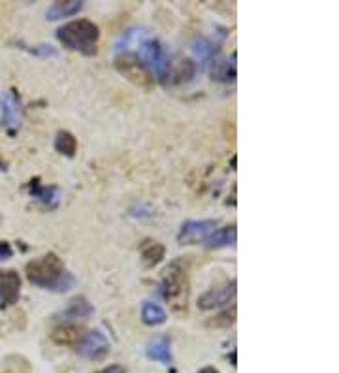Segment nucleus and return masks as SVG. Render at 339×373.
Masks as SVG:
<instances>
[{
	"label": "nucleus",
	"instance_id": "11",
	"mask_svg": "<svg viewBox=\"0 0 339 373\" xmlns=\"http://www.w3.org/2000/svg\"><path fill=\"white\" fill-rule=\"evenodd\" d=\"M29 193H31L32 198H36L40 204H44L49 209H55L61 202V189L55 185H40L38 180L29 183Z\"/></svg>",
	"mask_w": 339,
	"mask_h": 373
},
{
	"label": "nucleus",
	"instance_id": "3",
	"mask_svg": "<svg viewBox=\"0 0 339 373\" xmlns=\"http://www.w3.org/2000/svg\"><path fill=\"white\" fill-rule=\"evenodd\" d=\"M162 294H164V300L173 311H178V313L187 311V303H189V273H187V268L180 258L173 260L162 273Z\"/></svg>",
	"mask_w": 339,
	"mask_h": 373
},
{
	"label": "nucleus",
	"instance_id": "5",
	"mask_svg": "<svg viewBox=\"0 0 339 373\" xmlns=\"http://www.w3.org/2000/svg\"><path fill=\"white\" fill-rule=\"evenodd\" d=\"M157 76H159L160 84L166 85V87L189 84L192 77L196 76V65L191 58L166 57L157 70Z\"/></svg>",
	"mask_w": 339,
	"mask_h": 373
},
{
	"label": "nucleus",
	"instance_id": "18",
	"mask_svg": "<svg viewBox=\"0 0 339 373\" xmlns=\"http://www.w3.org/2000/svg\"><path fill=\"white\" fill-rule=\"evenodd\" d=\"M236 244V226H223L213 232L210 238L205 239V245L210 249H219V247H228Z\"/></svg>",
	"mask_w": 339,
	"mask_h": 373
},
{
	"label": "nucleus",
	"instance_id": "20",
	"mask_svg": "<svg viewBox=\"0 0 339 373\" xmlns=\"http://www.w3.org/2000/svg\"><path fill=\"white\" fill-rule=\"evenodd\" d=\"M55 149H57L61 154H64V157L72 159L77 151L76 136L68 132V130H58L57 138H55Z\"/></svg>",
	"mask_w": 339,
	"mask_h": 373
},
{
	"label": "nucleus",
	"instance_id": "16",
	"mask_svg": "<svg viewBox=\"0 0 339 373\" xmlns=\"http://www.w3.org/2000/svg\"><path fill=\"white\" fill-rule=\"evenodd\" d=\"M84 8V2H79V0H61V2H55L53 6H49L47 10V19L49 21H57L63 19V17H70V15H76L79 10Z\"/></svg>",
	"mask_w": 339,
	"mask_h": 373
},
{
	"label": "nucleus",
	"instance_id": "26",
	"mask_svg": "<svg viewBox=\"0 0 339 373\" xmlns=\"http://www.w3.org/2000/svg\"><path fill=\"white\" fill-rule=\"evenodd\" d=\"M198 373H219L215 367H204V370H200Z\"/></svg>",
	"mask_w": 339,
	"mask_h": 373
},
{
	"label": "nucleus",
	"instance_id": "15",
	"mask_svg": "<svg viewBox=\"0 0 339 373\" xmlns=\"http://www.w3.org/2000/svg\"><path fill=\"white\" fill-rule=\"evenodd\" d=\"M236 53L232 55V63L224 61V58H213L212 68H210V74H212L213 81H223V84H230L236 79Z\"/></svg>",
	"mask_w": 339,
	"mask_h": 373
},
{
	"label": "nucleus",
	"instance_id": "4",
	"mask_svg": "<svg viewBox=\"0 0 339 373\" xmlns=\"http://www.w3.org/2000/svg\"><path fill=\"white\" fill-rule=\"evenodd\" d=\"M117 72L125 76L130 84L138 85L141 89H151L155 85V77L138 53L125 51L116 58Z\"/></svg>",
	"mask_w": 339,
	"mask_h": 373
},
{
	"label": "nucleus",
	"instance_id": "7",
	"mask_svg": "<svg viewBox=\"0 0 339 373\" xmlns=\"http://www.w3.org/2000/svg\"><path fill=\"white\" fill-rule=\"evenodd\" d=\"M237 292V283L236 279H232L228 283L221 285L217 289L207 290L205 294L198 298V308L202 311H210V309L223 308V305H228V303L236 298Z\"/></svg>",
	"mask_w": 339,
	"mask_h": 373
},
{
	"label": "nucleus",
	"instance_id": "8",
	"mask_svg": "<svg viewBox=\"0 0 339 373\" xmlns=\"http://www.w3.org/2000/svg\"><path fill=\"white\" fill-rule=\"evenodd\" d=\"M77 353L84 358L89 360H102L104 356L109 353V341L100 330H93L89 334L84 335V340L76 345Z\"/></svg>",
	"mask_w": 339,
	"mask_h": 373
},
{
	"label": "nucleus",
	"instance_id": "22",
	"mask_svg": "<svg viewBox=\"0 0 339 373\" xmlns=\"http://www.w3.org/2000/svg\"><path fill=\"white\" fill-rule=\"evenodd\" d=\"M236 315H237V309L236 305H232V308L224 309L223 313H219L212 319V321H207V326H212V328H230L232 324L236 322Z\"/></svg>",
	"mask_w": 339,
	"mask_h": 373
},
{
	"label": "nucleus",
	"instance_id": "25",
	"mask_svg": "<svg viewBox=\"0 0 339 373\" xmlns=\"http://www.w3.org/2000/svg\"><path fill=\"white\" fill-rule=\"evenodd\" d=\"M95 373H127V367L121 366V364H111V366L104 367V370H98Z\"/></svg>",
	"mask_w": 339,
	"mask_h": 373
},
{
	"label": "nucleus",
	"instance_id": "1",
	"mask_svg": "<svg viewBox=\"0 0 339 373\" xmlns=\"http://www.w3.org/2000/svg\"><path fill=\"white\" fill-rule=\"evenodd\" d=\"M25 273L29 283L53 292H66L76 285V277L66 270L64 262L55 253H47L44 257L31 260L25 266Z\"/></svg>",
	"mask_w": 339,
	"mask_h": 373
},
{
	"label": "nucleus",
	"instance_id": "23",
	"mask_svg": "<svg viewBox=\"0 0 339 373\" xmlns=\"http://www.w3.org/2000/svg\"><path fill=\"white\" fill-rule=\"evenodd\" d=\"M194 53L198 55L200 61H210L212 63L217 53V45L213 44L212 40L207 38H198L194 42Z\"/></svg>",
	"mask_w": 339,
	"mask_h": 373
},
{
	"label": "nucleus",
	"instance_id": "19",
	"mask_svg": "<svg viewBox=\"0 0 339 373\" xmlns=\"http://www.w3.org/2000/svg\"><path fill=\"white\" fill-rule=\"evenodd\" d=\"M141 321L148 326H160L166 322V311L160 308L159 303L145 302L141 305Z\"/></svg>",
	"mask_w": 339,
	"mask_h": 373
},
{
	"label": "nucleus",
	"instance_id": "13",
	"mask_svg": "<svg viewBox=\"0 0 339 373\" xmlns=\"http://www.w3.org/2000/svg\"><path fill=\"white\" fill-rule=\"evenodd\" d=\"M140 58L145 63L148 68H153V70L157 72L160 68V65L164 63L166 53L162 49V45H160L159 40H149V42H145V44L141 45Z\"/></svg>",
	"mask_w": 339,
	"mask_h": 373
},
{
	"label": "nucleus",
	"instance_id": "2",
	"mask_svg": "<svg viewBox=\"0 0 339 373\" xmlns=\"http://www.w3.org/2000/svg\"><path fill=\"white\" fill-rule=\"evenodd\" d=\"M57 38L66 49L93 57L96 55V44L100 38V31L93 21L77 19L61 26L57 31Z\"/></svg>",
	"mask_w": 339,
	"mask_h": 373
},
{
	"label": "nucleus",
	"instance_id": "9",
	"mask_svg": "<svg viewBox=\"0 0 339 373\" xmlns=\"http://www.w3.org/2000/svg\"><path fill=\"white\" fill-rule=\"evenodd\" d=\"M21 294V277L15 270H0V308L17 303Z\"/></svg>",
	"mask_w": 339,
	"mask_h": 373
},
{
	"label": "nucleus",
	"instance_id": "10",
	"mask_svg": "<svg viewBox=\"0 0 339 373\" xmlns=\"http://www.w3.org/2000/svg\"><path fill=\"white\" fill-rule=\"evenodd\" d=\"M2 121H4V127H6L12 134L19 129L21 104L17 95H15V90H10V93H6L4 98H2Z\"/></svg>",
	"mask_w": 339,
	"mask_h": 373
},
{
	"label": "nucleus",
	"instance_id": "12",
	"mask_svg": "<svg viewBox=\"0 0 339 373\" xmlns=\"http://www.w3.org/2000/svg\"><path fill=\"white\" fill-rule=\"evenodd\" d=\"M84 335L85 328L81 324H61L52 332V341L57 345H77Z\"/></svg>",
	"mask_w": 339,
	"mask_h": 373
},
{
	"label": "nucleus",
	"instance_id": "17",
	"mask_svg": "<svg viewBox=\"0 0 339 373\" xmlns=\"http://www.w3.org/2000/svg\"><path fill=\"white\" fill-rule=\"evenodd\" d=\"M148 356L151 360L162 362V364H170L172 362V354H170V340L166 335L155 338L148 345Z\"/></svg>",
	"mask_w": 339,
	"mask_h": 373
},
{
	"label": "nucleus",
	"instance_id": "6",
	"mask_svg": "<svg viewBox=\"0 0 339 373\" xmlns=\"http://www.w3.org/2000/svg\"><path fill=\"white\" fill-rule=\"evenodd\" d=\"M215 230H217V221H187L181 225L178 241L181 245L205 244V239Z\"/></svg>",
	"mask_w": 339,
	"mask_h": 373
},
{
	"label": "nucleus",
	"instance_id": "24",
	"mask_svg": "<svg viewBox=\"0 0 339 373\" xmlns=\"http://www.w3.org/2000/svg\"><path fill=\"white\" fill-rule=\"evenodd\" d=\"M13 251L12 247H10V244H6V241H0V260H8V258H12Z\"/></svg>",
	"mask_w": 339,
	"mask_h": 373
},
{
	"label": "nucleus",
	"instance_id": "14",
	"mask_svg": "<svg viewBox=\"0 0 339 373\" xmlns=\"http://www.w3.org/2000/svg\"><path fill=\"white\" fill-rule=\"evenodd\" d=\"M141 253V262L145 268H155L162 262V258L166 257V247L159 241H153V239H145L143 244L140 245Z\"/></svg>",
	"mask_w": 339,
	"mask_h": 373
},
{
	"label": "nucleus",
	"instance_id": "21",
	"mask_svg": "<svg viewBox=\"0 0 339 373\" xmlns=\"http://www.w3.org/2000/svg\"><path fill=\"white\" fill-rule=\"evenodd\" d=\"M66 317H74V319H84V317L93 315V305L89 303V300L84 296H76L74 300H70V305L66 309Z\"/></svg>",
	"mask_w": 339,
	"mask_h": 373
}]
</instances>
